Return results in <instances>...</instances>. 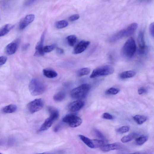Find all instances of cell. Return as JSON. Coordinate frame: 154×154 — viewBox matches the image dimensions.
Masks as SVG:
<instances>
[{"label":"cell","instance_id":"obj_1","mask_svg":"<svg viewBox=\"0 0 154 154\" xmlns=\"http://www.w3.org/2000/svg\"><path fill=\"white\" fill-rule=\"evenodd\" d=\"M29 89L32 95L33 96L40 95L46 90V86L42 82L36 78L32 79L29 84Z\"/></svg>","mask_w":154,"mask_h":154},{"label":"cell","instance_id":"obj_2","mask_svg":"<svg viewBox=\"0 0 154 154\" xmlns=\"http://www.w3.org/2000/svg\"><path fill=\"white\" fill-rule=\"evenodd\" d=\"M90 89V85L89 84H83L72 91L71 93V96L74 99L80 100L86 96Z\"/></svg>","mask_w":154,"mask_h":154},{"label":"cell","instance_id":"obj_3","mask_svg":"<svg viewBox=\"0 0 154 154\" xmlns=\"http://www.w3.org/2000/svg\"><path fill=\"white\" fill-rule=\"evenodd\" d=\"M136 50L135 41L132 37L130 38L125 43L122 49L124 55L128 58L133 57Z\"/></svg>","mask_w":154,"mask_h":154},{"label":"cell","instance_id":"obj_4","mask_svg":"<svg viewBox=\"0 0 154 154\" xmlns=\"http://www.w3.org/2000/svg\"><path fill=\"white\" fill-rule=\"evenodd\" d=\"M114 71L113 67L110 65H103L95 69L90 77L92 78L99 76L111 75L114 73Z\"/></svg>","mask_w":154,"mask_h":154},{"label":"cell","instance_id":"obj_5","mask_svg":"<svg viewBox=\"0 0 154 154\" xmlns=\"http://www.w3.org/2000/svg\"><path fill=\"white\" fill-rule=\"evenodd\" d=\"M62 121L68 123L72 128H75L80 126L82 122V120L80 118L73 114L66 115L63 118Z\"/></svg>","mask_w":154,"mask_h":154},{"label":"cell","instance_id":"obj_6","mask_svg":"<svg viewBox=\"0 0 154 154\" xmlns=\"http://www.w3.org/2000/svg\"><path fill=\"white\" fill-rule=\"evenodd\" d=\"M45 102L41 99H36L30 102L27 105L29 112L32 114L40 110L43 107Z\"/></svg>","mask_w":154,"mask_h":154},{"label":"cell","instance_id":"obj_7","mask_svg":"<svg viewBox=\"0 0 154 154\" xmlns=\"http://www.w3.org/2000/svg\"><path fill=\"white\" fill-rule=\"evenodd\" d=\"M45 32H44L41 36L40 39L37 44L35 48V52L34 56L39 57L43 56L45 54L44 51L43 44L45 40Z\"/></svg>","mask_w":154,"mask_h":154},{"label":"cell","instance_id":"obj_8","mask_svg":"<svg viewBox=\"0 0 154 154\" xmlns=\"http://www.w3.org/2000/svg\"><path fill=\"white\" fill-rule=\"evenodd\" d=\"M90 44L89 41L82 40L77 44L73 50V53L77 54L83 52L89 46Z\"/></svg>","mask_w":154,"mask_h":154},{"label":"cell","instance_id":"obj_9","mask_svg":"<svg viewBox=\"0 0 154 154\" xmlns=\"http://www.w3.org/2000/svg\"><path fill=\"white\" fill-rule=\"evenodd\" d=\"M124 147L122 144L117 142L104 145L100 147V149L102 151L106 152L115 150H120L123 148Z\"/></svg>","mask_w":154,"mask_h":154},{"label":"cell","instance_id":"obj_10","mask_svg":"<svg viewBox=\"0 0 154 154\" xmlns=\"http://www.w3.org/2000/svg\"><path fill=\"white\" fill-rule=\"evenodd\" d=\"M35 16L34 14H30L26 16L20 21L19 26V28L20 30L25 29L34 20Z\"/></svg>","mask_w":154,"mask_h":154},{"label":"cell","instance_id":"obj_11","mask_svg":"<svg viewBox=\"0 0 154 154\" xmlns=\"http://www.w3.org/2000/svg\"><path fill=\"white\" fill-rule=\"evenodd\" d=\"M138 43L140 48L139 53L143 55L146 53V49L144 39V34L143 31L139 33L138 37Z\"/></svg>","mask_w":154,"mask_h":154},{"label":"cell","instance_id":"obj_12","mask_svg":"<svg viewBox=\"0 0 154 154\" xmlns=\"http://www.w3.org/2000/svg\"><path fill=\"white\" fill-rule=\"evenodd\" d=\"M84 105V103L80 100H77L71 103L69 106V111L75 112L80 110Z\"/></svg>","mask_w":154,"mask_h":154},{"label":"cell","instance_id":"obj_13","mask_svg":"<svg viewBox=\"0 0 154 154\" xmlns=\"http://www.w3.org/2000/svg\"><path fill=\"white\" fill-rule=\"evenodd\" d=\"M55 120L50 117L47 119L42 124L38 130L39 132L45 131L49 129Z\"/></svg>","mask_w":154,"mask_h":154},{"label":"cell","instance_id":"obj_14","mask_svg":"<svg viewBox=\"0 0 154 154\" xmlns=\"http://www.w3.org/2000/svg\"><path fill=\"white\" fill-rule=\"evenodd\" d=\"M18 46V43L16 42H13L9 43L6 48V51L7 54L10 55L14 54L16 51Z\"/></svg>","mask_w":154,"mask_h":154},{"label":"cell","instance_id":"obj_15","mask_svg":"<svg viewBox=\"0 0 154 154\" xmlns=\"http://www.w3.org/2000/svg\"><path fill=\"white\" fill-rule=\"evenodd\" d=\"M125 36H126V30L123 29L118 31L112 36L109 39V41L112 42H115Z\"/></svg>","mask_w":154,"mask_h":154},{"label":"cell","instance_id":"obj_16","mask_svg":"<svg viewBox=\"0 0 154 154\" xmlns=\"http://www.w3.org/2000/svg\"><path fill=\"white\" fill-rule=\"evenodd\" d=\"M79 137L82 141L88 147L92 149L95 148L93 139H91L82 135H79Z\"/></svg>","mask_w":154,"mask_h":154},{"label":"cell","instance_id":"obj_17","mask_svg":"<svg viewBox=\"0 0 154 154\" xmlns=\"http://www.w3.org/2000/svg\"><path fill=\"white\" fill-rule=\"evenodd\" d=\"M138 27V25L136 23H132L130 25L125 29L126 36H129L133 34L136 30Z\"/></svg>","mask_w":154,"mask_h":154},{"label":"cell","instance_id":"obj_18","mask_svg":"<svg viewBox=\"0 0 154 154\" xmlns=\"http://www.w3.org/2000/svg\"><path fill=\"white\" fill-rule=\"evenodd\" d=\"M14 25L11 24H7L4 25L0 30V36H3L7 34L14 28Z\"/></svg>","mask_w":154,"mask_h":154},{"label":"cell","instance_id":"obj_19","mask_svg":"<svg viewBox=\"0 0 154 154\" xmlns=\"http://www.w3.org/2000/svg\"><path fill=\"white\" fill-rule=\"evenodd\" d=\"M17 109V106L13 104L7 105L3 108L2 112L4 114H10L15 112Z\"/></svg>","mask_w":154,"mask_h":154},{"label":"cell","instance_id":"obj_20","mask_svg":"<svg viewBox=\"0 0 154 154\" xmlns=\"http://www.w3.org/2000/svg\"><path fill=\"white\" fill-rule=\"evenodd\" d=\"M48 111L51 117L55 121L57 120L59 116V113L58 109L51 107H49Z\"/></svg>","mask_w":154,"mask_h":154},{"label":"cell","instance_id":"obj_21","mask_svg":"<svg viewBox=\"0 0 154 154\" xmlns=\"http://www.w3.org/2000/svg\"><path fill=\"white\" fill-rule=\"evenodd\" d=\"M139 135L136 133H131L127 136L123 137L121 139V141L123 143H126L131 141Z\"/></svg>","mask_w":154,"mask_h":154},{"label":"cell","instance_id":"obj_22","mask_svg":"<svg viewBox=\"0 0 154 154\" xmlns=\"http://www.w3.org/2000/svg\"><path fill=\"white\" fill-rule=\"evenodd\" d=\"M43 72L44 75L50 78H54L58 76L57 72L52 70L45 69L43 70Z\"/></svg>","mask_w":154,"mask_h":154},{"label":"cell","instance_id":"obj_23","mask_svg":"<svg viewBox=\"0 0 154 154\" xmlns=\"http://www.w3.org/2000/svg\"><path fill=\"white\" fill-rule=\"evenodd\" d=\"M136 74V72L133 71H129L123 72L120 75V77L122 79H125L132 77Z\"/></svg>","mask_w":154,"mask_h":154},{"label":"cell","instance_id":"obj_24","mask_svg":"<svg viewBox=\"0 0 154 154\" xmlns=\"http://www.w3.org/2000/svg\"><path fill=\"white\" fill-rule=\"evenodd\" d=\"M134 120L139 125H142L147 120L146 117L144 115H137L133 118Z\"/></svg>","mask_w":154,"mask_h":154},{"label":"cell","instance_id":"obj_25","mask_svg":"<svg viewBox=\"0 0 154 154\" xmlns=\"http://www.w3.org/2000/svg\"><path fill=\"white\" fill-rule=\"evenodd\" d=\"M66 97L65 93L62 91L55 94L53 96L54 100L56 102H60L63 100Z\"/></svg>","mask_w":154,"mask_h":154},{"label":"cell","instance_id":"obj_26","mask_svg":"<svg viewBox=\"0 0 154 154\" xmlns=\"http://www.w3.org/2000/svg\"><path fill=\"white\" fill-rule=\"evenodd\" d=\"M148 139L147 136L142 135L136 139V143L138 145H142L147 141Z\"/></svg>","mask_w":154,"mask_h":154},{"label":"cell","instance_id":"obj_27","mask_svg":"<svg viewBox=\"0 0 154 154\" xmlns=\"http://www.w3.org/2000/svg\"><path fill=\"white\" fill-rule=\"evenodd\" d=\"M66 39L69 45L71 47H73L75 45L77 40L76 36L74 35L69 36Z\"/></svg>","mask_w":154,"mask_h":154},{"label":"cell","instance_id":"obj_28","mask_svg":"<svg viewBox=\"0 0 154 154\" xmlns=\"http://www.w3.org/2000/svg\"><path fill=\"white\" fill-rule=\"evenodd\" d=\"M69 25L68 22L65 20H61L57 22L56 27L58 29H62L67 27Z\"/></svg>","mask_w":154,"mask_h":154},{"label":"cell","instance_id":"obj_29","mask_svg":"<svg viewBox=\"0 0 154 154\" xmlns=\"http://www.w3.org/2000/svg\"><path fill=\"white\" fill-rule=\"evenodd\" d=\"M91 70L89 68H83L80 69L77 72L78 76L81 77L89 74Z\"/></svg>","mask_w":154,"mask_h":154},{"label":"cell","instance_id":"obj_30","mask_svg":"<svg viewBox=\"0 0 154 154\" xmlns=\"http://www.w3.org/2000/svg\"><path fill=\"white\" fill-rule=\"evenodd\" d=\"M93 131L96 136L101 140L105 141L106 140L105 136L100 131L96 128H94Z\"/></svg>","mask_w":154,"mask_h":154},{"label":"cell","instance_id":"obj_31","mask_svg":"<svg viewBox=\"0 0 154 154\" xmlns=\"http://www.w3.org/2000/svg\"><path fill=\"white\" fill-rule=\"evenodd\" d=\"M56 46L57 45L56 44L46 46L44 47V51L45 53H50L53 51L56 47Z\"/></svg>","mask_w":154,"mask_h":154},{"label":"cell","instance_id":"obj_32","mask_svg":"<svg viewBox=\"0 0 154 154\" xmlns=\"http://www.w3.org/2000/svg\"><path fill=\"white\" fill-rule=\"evenodd\" d=\"M119 90L114 88H111L108 89L106 92V93L109 95H116L118 93Z\"/></svg>","mask_w":154,"mask_h":154},{"label":"cell","instance_id":"obj_33","mask_svg":"<svg viewBox=\"0 0 154 154\" xmlns=\"http://www.w3.org/2000/svg\"><path fill=\"white\" fill-rule=\"evenodd\" d=\"M130 129V127L128 126H123L118 130V132L121 134L126 133L128 132Z\"/></svg>","mask_w":154,"mask_h":154},{"label":"cell","instance_id":"obj_34","mask_svg":"<svg viewBox=\"0 0 154 154\" xmlns=\"http://www.w3.org/2000/svg\"><path fill=\"white\" fill-rule=\"evenodd\" d=\"M103 118L108 120H112L113 119V117L111 115L107 113H104L102 115Z\"/></svg>","mask_w":154,"mask_h":154},{"label":"cell","instance_id":"obj_35","mask_svg":"<svg viewBox=\"0 0 154 154\" xmlns=\"http://www.w3.org/2000/svg\"><path fill=\"white\" fill-rule=\"evenodd\" d=\"M7 60V57L3 56L0 57V66H2L4 64Z\"/></svg>","mask_w":154,"mask_h":154},{"label":"cell","instance_id":"obj_36","mask_svg":"<svg viewBox=\"0 0 154 154\" xmlns=\"http://www.w3.org/2000/svg\"><path fill=\"white\" fill-rule=\"evenodd\" d=\"M80 17V15L78 14H75L71 16L69 18L70 21H74L78 20Z\"/></svg>","mask_w":154,"mask_h":154},{"label":"cell","instance_id":"obj_37","mask_svg":"<svg viewBox=\"0 0 154 154\" xmlns=\"http://www.w3.org/2000/svg\"><path fill=\"white\" fill-rule=\"evenodd\" d=\"M16 142L15 139L13 137H11L8 139V145L9 146H13L15 144Z\"/></svg>","mask_w":154,"mask_h":154},{"label":"cell","instance_id":"obj_38","mask_svg":"<svg viewBox=\"0 0 154 154\" xmlns=\"http://www.w3.org/2000/svg\"><path fill=\"white\" fill-rule=\"evenodd\" d=\"M149 30L151 35L154 37V22L151 23L150 25Z\"/></svg>","mask_w":154,"mask_h":154},{"label":"cell","instance_id":"obj_39","mask_svg":"<svg viewBox=\"0 0 154 154\" xmlns=\"http://www.w3.org/2000/svg\"><path fill=\"white\" fill-rule=\"evenodd\" d=\"M147 90L144 87H141L138 90V93L140 95H142L147 92Z\"/></svg>","mask_w":154,"mask_h":154},{"label":"cell","instance_id":"obj_40","mask_svg":"<svg viewBox=\"0 0 154 154\" xmlns=\"http://www.w3.org/2000/svg\"><path fill=\"white\" fill-rule=\"evenodd\" d=\"M30 44L29 43H26L22 47V50L23 51L26 50L29 47Z\"/></svg>","mask_w":154,"mask_h":154},{"label":"cell","instance_id":"obj_41","mask_svg":"<svg viewBox=\"0 0 154 154\" xmlns=\"http://www.w3.org/2000/svg\"><path fill=\"white\" fill-rule=\"evenodd\" d=\"M56 51L57 53L60 55L63 54L64 52L63 50V49L60 48H57Z\"/></svg>","mask_w":154,"mask_h":154},{"label":"cell","instance_id":"obj_42","mask_svg":"<svg viewBox=\"0 0 154 154\" xmlns=\"http://www.w3.org/2000/svg\"><path fill=\"white\" fill-rule=\"evenodd\" d=\"M36 1H28L26 3L25 5L26 6H28L31 4H32L34 3Z\"/></svg>","mask_w":154,"mask_h":154},{"label":"cell","instance_id":"obj_43","mask_svg":"<svg viewBox=\"0 0 154 154\" xmlns=\"http://www.w3.org/2000/svg\"><path fill=\"white\" fill-rule=\"evenodd\" d=\"M53 154H65V153L63 150H60L53 153Z\"/></svg>","mask_w":154,"mask_h":154},{"label":"cell","instance_id":"obj_44","mask_svg":"<svg viewBox=\"0 0 154 154\" xmlns=\"http://www.w3.org/2000/svg\"><path fill=\"white\" fill-rule=\"evenodd\" d=\"M59 125H57V126H56L55 127V128L54 130L55 132H56L57 131H58V130H59Z\"/></svg>","mask_w":154,"mask_h":154},{"label":"cell","instance_id":"obj_45","mask_svg":"<svg viewBox=\"0 0 154 154\" xmlns=\"http://www.w3.org/2000/svg\"><path fill=\"white\" fill-rule=\"evenodd\" d=\"M129 154H147L145 153H142V152H136L132 153H130Z\"/></svg>","mask_w":154,"mask_h":154},{"label":"cell","instance_id":"obj_46","mask_svg":"<svg viewBox=\"0 0 154 154\" xmlns=\"http://www.w3.org/2000/svg\"><path fill=\"white\" fill-rule=\"evenodd\" d=\"M35 154H53V153H49V152H45V153H36Z\"/></svg>","mask_w":154,"mask_h":154},{"label":"cell","instance_id":"obj_47","mask_svg":"<svg viewBox=\"0 0 154 154\" xmlns=\"http://www.w3.org/2000/svg\"><path fill=\"white\" fill-rule=\"evenodd\" d=\"M0 154H3L2 153H0Z\"/></svg>","mask_w":154,"mask_h":154}]
</instances>
